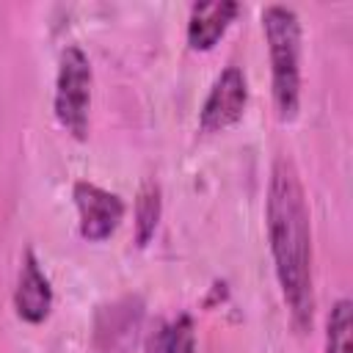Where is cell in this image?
Wrapping results in <instances>:
<instances>
[{"label": "cell", "instance_id": "2", "mask_svg": "<svg viewBox=\"0 0 353 353\" xmlns=\"http://www.w3.org/2000/svg\"><path fill=\"white\" fill-rule=\"evenodd\" d=\"M262 33L268 44V61H270V97L279 121L290 124L298 119L301 110V44H303V28L301 17L290 6H265L262 8Z\"/></svg>", "mask_w": 353, "mask_h": 353}, {"label": "cell", "instance_id": "7", "mask_svg": "<svg viewBox=\"0 0 353 353\" xmlns=\"http://www.w3.org/2000/svg\"><path fill=\"white\" fill-rule=\"evenodd\" d=\"M52 284L39 262V256L33 254V248H25L22 259H19V273H17V284H14V312L22 323L28 325H41L50 312H52Z\"/></svg>", "mask_w": 353, "mask_h": 353}, {"label": "cell", "instance_id": "8", "mask_svg": "<svg viewBox=\"0 0 353 353\" xmlns=\"http://www.w3.org/2000/svg\"><path fill=\"white\" fill-rule=\"evenodd\" d=\"M240 14V3L234 0H207V3H193L190 14H188V25H185V41L193 52H210L223 33L229 30V25L234 22V17Z\"/></svg>", "mask_w": 353, "mask_h": 353}, {"label": "cell", "instance_id": "5", "mask_svg": "<svg viewBox=\"0 0 353 353\" xmlns=\"http://www.w3.org/2000/svg\"><path fill=\"white\" fill-rule=\"evenodd\" d=\"M72 199L77 210V229L80 237L88 243H105L124 221V199L97 182L77 179L72 185Z\"/></svg>", "mask_w": 353, "mask_h": 353}, {"label": "cell", "instance_id": "6", "mask_svg": "<svg viewBox=\"0 0 353 353\" xmlns=\"http://www.w3.org/2000/svg\"><path fill=\"white\" fill-rule=\"evenodd\" d=\"M143 320L141 295H124L97 312L94 320V345L99 353H127L135 345Z\"/></svg>", "mask_w": 353, "mask_h": 353}, {"label": "cell", "instance_id": "9", "mask_svg": "<svg viewBox=\"0 0 353 353\" xmlns=\"http://www.w3.org/2000/svg\"><path fill=\"white\" fill-rule=\"evenodd\" d=\"M146 353H196V325L188 312L176 314L168 323H160L149 342Z\"/></svg>", "mask_w": 353, "mask_h": 353}, {"label": "cell", "instance_id": "1", "mask_svg": "<svg viewBox=\"0 0 353 353\" xmlns=\"http://www.w3.org/2000/svg\"><path fill=\"white\" fill-rule=\"evenodd\" d=\"M265 229L273 259L276 284L298 334L314 325V245L312 215L301 174L290 154H276L270 163L265 193Z\"/></svg>", "mask_w": 353, "mask_h": 353}, {"label": "cell", "instance_id": "10", "mask_svg": "<svg viewBox=\"0 0 353 353\" xmlns=\"http://www.w3.org/2000/svg\"><path fill=\"white\" fill-rule=\"evenodd\" d=\"M135 245L146 248L157 232L160 215H163V193L154 179L143 182V188L135 196Z\"/></svg>", "mask_w": 353, "mask_h": 353}, {"label": "cell", "instance_id": "3", "mask_svg": "<svg viewBox=\"0 0 353 353\" xmlns=\"http://www.w3.org/2000/svg\"><path fill=\"white\" fill-rule=\"evenodd\" d=\"M91 88H94V69L83 47L69 44L61 50L58 72H55V91H52V113L55 121L66 135L74 141L88 138L91 127Z\"/></svg>", "mask_w": 353, "mask_h": 353}, {"label": "cell", "instance_id": "4", "mask_svg": "<svg viewBox=\"0 0 353 353\" xmlns=\"http://www.w3.org/2000/svg\"><path fill=\"white\" fill-rule=\"evenodd\" d=\"M245 108H248V77L240 66L229 63L226 69L218 72L199 108V130L204 135L223 132L245 116Z\"/></svg>", "mask_w": 353, "mask_h": 353}, {"label": "cell", "instance_id": "11", "mask_svg": "<svg viewBox=\"0 0 353 353\" xmlns=\"http://www.w3.org/2000/svg\"><path fill=\"white\" fill-rule=\"evenodd\" d=\"M323 353H353V303L350 298H336L325 317Z\"/></svg>", "mask_w": 353, "mask_h": 353}]
</instances>
